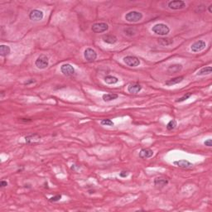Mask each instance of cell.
Returning <instances> with one entry per match:
<instances>
[{"label": "cell", "mask_w": 212, "mask_h": 212, "mask_svg": "<svg viewBox=\"0 0 212 212\" xmlns=\"http://www.w3.org/2000/svg\"><path fill=\"white\" fill-rule=\"evenodd\" d=\"M152 31L157 35L166 36L170 33V28L167 25H166L164 23H157L152 26Z\"/></svg>", "instance_id": "cell-1"}, {"label": "cell", "mask_w": 212, "mask_h": 212, "mask_svg": "<svg viewBox=\"0 0 212 212\" xmlns=\"http://www.w3.org/2000/svg\"><path fill=\"white\" fill-rule=\"evenodd\" d=\"M142 13L137 12V11H131L126 13L124 18L129 23H137L142 18Z\"/></svg>", "instance_id": "cell-2"}, {"label": "cell", "mask_w": 212, "mask_h": 212, "mask_svg": "<svg viewBox=\"0 0 212 212\" xmlns=\"http://www.w3.org/2000/svg\"><path fill=\"white\" fill-rule=\"evenodd\" d=\"M35 65L38 69H45L49 65L48 57L45 55H40L35 61Z\"/></svg>", "instance_id": "cell-3"}, {"label": "cell", "mask_w": 212, "mask_h": 212, "mask_svg": "<svg viewBox=\"0 0 212 212\" xmlns=\"http://www.w3.org/2000/svg\"><path fill=\"white\" fill-rule=\"evenodd\" d=\"M123 62L125 63L127 66L131 67H136L140 65V61L138 57L133 56H127L123 58Z\"/></svg>", "instance_id": "cell-4"}, {"label": "cell", "mask_w": 212, "mask_h": 212, "mask_svg": "<svg viewBox=\"0 0 212 212\" xmlns=\"http://www.w3.org/2000/svg\"><path fill=\"white\" fill-rule=\"evenodd\" d=\"M91 29H92L94 33H104V32H106L107 30L109 29V26L105 23H97L93 24Z\"/></svg>", "instance_id": "cell-5"}, {"label": "cell", "mask_w": 212, "mask_h": 212, "mask_svg": "<svg viewBox=\"0 0 212 212\" xmlns=\"http://www.w3.org/2000/svg\"><path fill=\"white\" fill-rule=\"evenodd\" d=\"M206 46V43L205 41L203 40H199L196 41L195 42H194L191 46V50L193 52H199V51H201L202 50H204Z\"/></svg>", "instance_id": "cell-6"}, {"label": "cell", "mask_w": 212, "mask_h": 212, "mask_svg": "<svg viewBox=\"0 0 212 212\" xmlns=\"http://www.w3.org/2000/svg\"><path fill=\"white\" fill-rule=\"evenodd\" d=\"M61 71L64 76H71L75 74V68L70 64H64L61 66Z\"/></svg>", "instance_id": "cell-7"}, {"label": "cell", "mask_w": 212, "mask_h": 212, "mask_svg": "<svg viewBox=\"0 0 212 212\" xmlns=\"http://www.w3.org/2000/svg\"><path fill=\"white\" fill-rule=\"evenodd\" d=\"M84 57L88 61H94L97 58V53L92 48H86L84 52Z\"/></svg>", "instance_id": "cell-8"}, {"label": "cell", "mask_w": 212, "mask_h": 212, "mask_svg": "<svg viewBox=\"0 0 212 212\" xmlns=\"http://www.w3.org/2000/svg\"><path fill=\"white\" fill-rule=\"evenodd\" d=\"M186 6V3L184 1L182 0H174L168 2V8L172 10L182 9Z\"/></svg>", "instance_id": "cell-9"}, {"label": "cell", "mask_w": 212, "mask_h": 212, "mask_svg": "<svg viewBox=\"0 0 212 212\" xmlns=\"http://www.w3.org/2000/svg\"><path fill=\"white\" fill-rule=\"evenodd\" d=\"M44 17V13L42 11L38 9L32 10L29 13V18L33 21H40Z\"/></svg>", "instance_id": "cell-10"}, {"label": "cell", "mask_w": 212, "mask_h": 212, "mask_svg": "<svg viewBox=\"0 0 212 212\" xmlns=\"http://www.w3.org/2000/svg\"><path fill=\"white\" fill-rule=\"evenodd\" d=\"M153 156V151L150 148H142L139 152V157L142 159L150 158Z\"/></svg>", "instance_id": "cell-11"}, {"label": "cell", "mask_w": 212, "mask_h": 212, "mask_svg": "<svg viewBox=\"0 0 212 212\" xmlns=\"http://www.w3.org/2000/svg\"><path fill=\"white\" fill-rule=\"evenodd\" d=\"M142 90V86L138 83H132L128 86V91L131 94H138Z\"/></svg>", "instance_id": "cell-12"}, {"label": "cell", "mask_w": 212, "mask_h": 212, "mask_svg": "<svg viewBox=\"0 0 212 212\" xmlns=\"http://www.w3.org/2000/svg\"><path fill=\"white\" fill-rule=\"evenodd\" d=\"M103 41L104 42L108 43V44H114V43L117 42V37H116L114 35H112V34H106V35H104L102 36Z\"/></svg>", "instance_id": "cell-13"}, {"label": "cell", "mask_w": 212, "mask_h": 212, "mask_svg": "<svg viewBox=\"0 0 212 212\" xmlns=\"http://www.w3.org/2000/svg\"><path fill=\"white\" fill-rule=\"evenodd\" d=\"M174 164L176 166H177L179 167H182V168H188L193 166L192 162H190L187 160H179V161H176L174 162Z\"/></svg>", "instance_id": "cell-14"}, {"label": "cell", "mask_w": 212, "mask_h": 212, "mask_svg": "<svg viewBox=\"0 0 212 212\" xmlns=\"http://www.w3.org/2000/svg\"><path fill=\"white\" fill-rule=\"evenodd\" d=\"M40 139H41V136L35 133V134H31V135L25 137V141H26V143L30 144V143H33V142L34 143V142H38Z\"/></svg>", "instance_id": "cell-15"}, {"label": "cell", "mask_w": 212, "mask_h": 212, "mask_svg": "<svg viewBox=\"0 0 212 212\" xmlns=\"http://www.w3.org/2000/svg\"><path fill=\"white\" fill-rule=\"evenodd\" d=\"M184 80V77L183 76H177V77H174L171 80H168L167 81H166V86H174V85H176V84H179L181 83Z\"/></svg>", "instance_id": "cell-16"}, {"label": "cell", "mask_w": 212, "mask_h": 212, "mask_svg": "<svg viewBox=\"0 0 212 212\" xmlns=\"http://www.w3.org/2000/svg\"><path fill=\"white\" fill-rule=\"evenodd\" d=\"M182 66L181 64H174L170 66L167 68V73L168 74H174V73L179 72L180 70H182Z\"/></svg>", "instance_id": "cell-17"}, {"label": "cell", "mask_w": 212, "mask_h": 212, "mask_svg": "<svg viewBox=\"0 0 212 212\" xmlns=\"http://www.w3.org/2000/svg\"><path fill=\"white\" fill-rule=\"evenodd\" d=\"M119 95L117 94H114V93H108V94H104L103 95L102 98L104 101L105 102H109V101H112L114 99H118Z\"/></svg>", "instance_id": "cell-18"}, {"label": "cell", "mask_w": 212, "mask_h": 212, "mask_svg": "<svg viewBox=\"0 0 212 212\" xmlns=\"http://www.w3.org/2000/svg\"><path fill=\"white\" fill-rule=\"evenodd\" d=\"M168 184V180L166 178H156L154 180V185L156 186H158V187H163Z\"/></svg>", "instance_id": "cell-19"}, {"label": "cell", "mask_w": 212, "mask_h": 212, "mask_svg": "<svg viewBox=\"0 0 212 212\" xmlns=\"http://www.w3.org/2000/svg\"><path fill=\"white\" fill-rule=\"evenodd\" d=\"M211 66H205V67L201 68L198 72L196 73V76H206V75H210L211 73Z\"/></svg>", "instance_id": "cell-20"}, {"label": "cell", "mask_w": 212, "mask_h": 212, "mask_svg": "<svg viewBox=\"0 0 212 212\" xmlns=\"http://www.w3.org/2000/svg\"><path fill=\"white\" fill-rule=\"evenodd\" d=\"M11 52V49L8 46L6 45H1L0 46V55L2 56H8Z\"/></svg>", "instance_id": "cell-21"}, {"label": "cell", "mask_w": 212, "mask_h": 212, "mask_svg": "<svg viewBox=\"0 0 212 212\" xmlns=\"http://www.w3.org/2000/svg\"><path fill=\"white\" fill-rule=\"evenodd\" d=\"M104 81H105L106 84H108V85H114V84L118 83L119 79H118L117 77H115V76H107L104 77Z\"/></svg>", "instance_id": "cell-22"}, {"label": "cell", "mask_w": 212, "mask_h": 212, "mask_svg": "<svg viewBox=\"0 0 212 212\" xmlns=\"http://www.w3.org/2000/svg\"><path fill=\"white\" fill-rule=\"evenodd\" d=\"M158 42L162 46H169L173 43V41L172 39H169V38H161V39H159Z\"/></svg>", "instance_id": "cell-23"}, {"label": "cell", "mask_w": 212, "mask_h": 212, "mask_svg": "<svg viewBox=\"0 0 212 212\" xmlns=\"http://www.w3.org/2000/svg\"><path fill=\"white\" fill-rule=\"evenodd\" d=\"M176 127V121L175 119H172L171 121H169V123L167 124V130H172Z\"/></svg>", "instance_id": "cell-24"}, {"label": "cell", "mask_w": 212, "mask_h": 212, "mask_svg": "<svg viewBox=\"0 0 212 212\" xmlns=\"http://www.w3.org/2000/svg\"><path fill=\"white\" fill-rule=\"evenodd\" d=\"M191 95H192V93H187V94H186L185 95H183L182 97H181V98H179L178 99H176V102H177V103L183 102V101H185V100H186V99H188L189 98L191 97Z\"/></svg>", "instance_id": "cell-25"}, {"label": "cell", "mask_w": 212, "mask_h": 212, "mask_svg": "<svg viewBox=\"0 0 212 212\" xmlns=\"http://www.w3.org/2000/svg\"><path fill=\"white\" fill-rule=\"evenodd\" d=\"M101 124L104 126H114V123L111 119H102L101 120Z\"/></svg>", "instance_id": "cell-26"}, {"label": "cell", "mask_w": 212, "mask_h": 212, "mask_svg": "<svg viewBox=\"0 0 212 212\" xmlns=\"http://www.w3.org/2000/svg\"><path fill=\"white\" fill-rule=\"evenodd\" d=\"M61 199V195H55V196H52L51 198H50L49 201L50 202H56V201H60Z\"/></svg>", "instance_id": "cell-27"}, {"label": "cell", "mask_w": 212, "mask_h": 212, "mask_svg": "<svg viewBox=\"0 0 212 212\" xmlns=\"http://www.w3.org/2000/svg\"><path fill=\"white\" fill-rule=\"evenodd\" d=\"M124 33H125L126 35H128V36H132V35H134L135 34V33H134V30L132 29V28H128V29H124Z\"/></svg>", "instance_id": "cell-28"}, {"label": "cell", "mask_w": 212, "mask_h": 212, "mask_svg": "<svg viewBox=\"0 0 212 212\" xmlns=\"http://www.w3.org/2000/svg\"><path fill=\"white\" fill-rule=\"evenodd\" d=\"M204 144H205V146H207V147H211V146H212L211 139H206L205 142H204Z\"/></svg>", "instance_id": "cell-29"}, {"label": "cell", "mask_w": 212, "mask_h": 212, "mask_svg": "<svg viewBox=\"0 0 212 212\" xmlns=\"http://www.w3.org/2000/svg\"><path fill=\"white\" fill-rule=\"evenodd\" d=\"M129 172H126V171H123V172H120V174H119V176H121V177H127L128 176H129Z\"/></svg>", "instance_id": "cell-30"}, {"label": "cell", "mask_w": 212, "mask_h": 212, "mask_svg": "<svg viewBox=\"0 0 212 212\" xmlns=\"http://www.w3.org/2000/svg\"><path fill=\"white\" fill-rule=\"evenodd\" d=\"M35 82H36V80H35L30 79V80H28L25 81V82H24V84H25V85H29V84H32V83H35Z\"/></svg>", "instance_id": "cell-31"}, {"label": "cell", "mask_w": 212, "mask_h": 212, "mask_svg": "<svg viewBox=\"0 0 212 212\" xmlns=\"http://www.w3.org/2000/svg\"><path fill=\"white\" fill-rule=\"evenodd\" d=\"M0 186H1V187H4V186H8V182L6 181H2V182H0Z\"/></svg>", "instance_id": "cell-32"}, {"label": "cell", "mask_w": 212, "mask_h": 212, "mask_svg": "<svg viewBox=\"0 0 212 212\" xmlns=\"http://www.w3.org/2000/svg\"><path fill=\"white\" fill-rule=\"evenodd\" d=\"M208 10H209V12H210V13H212V4H210V5L208 7Z\"/></svg>", "instance_id": "cell-33"}]
</instances>
